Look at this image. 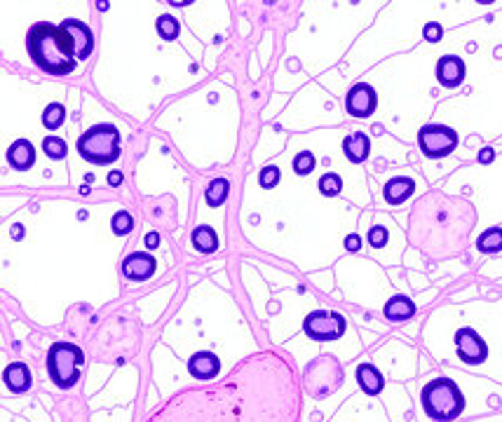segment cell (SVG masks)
Masks as SVG:
<instances>
[{"label": "cell", "mask_w": 502, "mask_h": 422, "mask_svg": "<svg viewBox=\"0 0 502 422\" xmlns=\"http://www.w3.org/2000/svg\"><path fill=\"white\" fill-rule=\"evenodd\" d=\"M26 52L31 61L50 75H68L78 68L75 43L61 23H33L26 33Z\"/></svg>", "instance_id": "cell-1"}, {"label": "cell", "mask_w": 502, "mask_h": 422, "mask_svg": "<svg viewBox=\"0 0 502 422\" xmlns=\"http://www.w3.org/2000/svg\"><path fill=\"white\" fill-rule=\"evenodd\" d=\"M422 411L434 422H453L465 411V396L451 378L429 380L420 392Z\"/></svg>", "instance_id": "cell-2"}, {"label": "cell", "mask_w": 502, "mask_h": 422, "mask_svg": "<svg viewBox=\"0 0 502 422\" xmlns=\"http://www.w3.org/2000/svg\"><path fill=\"white\" fill-rule=\"evenodd\" d=\"M78 153L92 164H111L120 158V131L111 122H99L80 134Z\"/></svg>", "instance_id": "cell-3"}, {"label": "cell", "mask_w": 502, "mask_h": 422, "mask_svg": "<svg viewBox=\"0 0 502 422\" xmlns=\"http://www.w3.org/2000/svg\"><path fill=\"white\" fill-rule=\"evenodd\" d=\"M82 364V350L73 342H54L47 352V373L59 389H70L80 380Z\"/></svg>", "instance_id": "cell-4"}, {"label": "cell", "mask_w": 502, "mask_h": 422, "mask_svg": "<svg viewBox=\"0 0 502 422\" xmlns=\"http://www.w3.org/2000/svg\"><path fill=\"white\" fill-rule=\"evenodd\" d=\"M418 146L422 155L429 160L446 158V155H451L458 148V131L449 127V124H439V122L422 124L418 131Z\"/></svg>", "instance_id": "cell-5"}, {"label": "cell", "mask_w": 502, "mask_h": 422, "mask_svg": "<svg viewBox=\"0 0 502 422\" xmlns=\"http://www.w3.org/2000/svg\"><path fill=\"white\" fill-rule=\"evenodd\" d=\"M348 328V322L341 312L333 310H312L303 322V331L308 338L317 342H331L338 340Z\"/></svg>", "instance_id": "cell-6"}, {"label": "cell", "mask_w": 502, "mask_h": 422, "mask_svg": "<svg viewBox=\"0 0 502 422\" xmlns=\"http://www.w3.org/2000/svg\"><path fill=\"white\" fill-rule=\"evenodd\" d=\"M456 350H458V357L469 366H479L488 359V345H486V340L469 326L458 328Z\"/></svg>", "instance_id": "cell-7"}, {"label": "cell", "mask_w": 502, "mask_h": 422, "mask_svg": "<svg viewBox=\"0 0 502 422\" xmlns=\"http://www.w3.org/2000/svg\"><path fill=\"white\" fill-rule=\"evenodd\" d=\"M375 108H378V94H375L371 85L357 82L345 94V111L352 117H371Z\"/></svg>", "instance_id": "cell-8"}, {"label": "cell", "mask_w": 502, "mask_h": 422, "mask_svg": "<svg viewBox=\"0 0 502 422\" xmlns=\"http://www.w3.org/2000/svg\"><path fill=\"white\" fill-rule=\"evenodd\" d=\"M467 75V68H465V61L456 54H444L442 59L437 61V80L439 85L444 87H460L462 80Z\"/></svg>", "instance_id": "cell-9"}, {"label": "cell", "mask_w": 502, "mask_h": 422, "mask_svg": "<svg viewBox=\"0 0 502 422\" xmlns=\"http://www.w3.org/2000/svg\"><path fill=\"white\" fill-rule=\"evenodd\" d=\"M155 268H158V263H155V256L144 254V251L129 254L122 261V275L127 277V279H132V281L151 279L155 275Z\"/></svg>", "instance_id": "cell-10"}, {"label": "cell", "mask_w": 502, "mask_h": 422, "mask_svg": "<svg viewBox=\"0 0 502 422\" xmlns=\"http://www.w3.org/2000/svg\"><path fill=\"white\" fill-rule=\"evenodd\" d=\"M61 26H64L70 38H73L75 43V54H78V61H85L92 57L94 52V36L87 23H82L80 19H64L61 21Z\"/></svg>", "instance_id": "cell-11"}, {"label": "cell", "mask_w": 502, "mask_h": 422, "mask_svg": "<svg viewBox=\"0 0 502 422\" xmlns=\"http://www.w3.org/2000/svg\"><path fill=\"white\" fill-rule=\"evenodd\" d=\"M188 371H191L193 378L207 382V380H214L218 375V371H221V362H218V357L214 355V352L200 350V352H195V355L191 357V362H188Z\"/></svg>", "instance_id": "cell-12"}, {"label": "cell", "mask_w": 502, "mask_h": 422, "mask_svg": "<svg viewBox=\"0 0 502 422\" xmlns=\"http://www.w3.org/2000/svg\"><path fill=\"white\" fill-rule=\"evenodd\" d=\"M415 193V181L411 176H395L383 185V198L388 205H404Z\"/></svg>", "instance_id": "cell-13"}, {"label": "cell", "mask_w": 502, "mask_h": 422, "mask_svg": "<svg viewBox=\"0 0 502 422\" xmlns=\"http://www.w3.org/2000/svg\"><path fill=\"white\" fill-rule=\"evenodd\" d=\"M7 162H10V167H14L17 171H26L33 167L36 162V148L31 141L26 139H19L14 141V144L7 148Z\"/></svg>", "instance_id": "cell-14"}, {"label": "cell", "mask_w": 502, "mask_h": 422, "mask_svg": "<svg viewBox=\"0 0 502 422\" xmlns=\"http://www.w3.org/2000/svg\"><path fill=\"white\" fill-rule=\"evenodd\" d=\"M3 382L7 385V389L14 392V394L28 392V387H31V371H28V366L21 364V362H14L10 366H5Z\"/></svg>", "instance_id": "cell-15"}, {"label": "cell", "mask_w": 502, "mask_h": 422, "mask_svg": "<svg viewBox=\"0 0 502 422\" xmlns=\"http://www.w3.org/2000/svg\"><path fill=\"white\" fill-rule=\"evenodd\" d=\"M343 153L350 162L355 164L364 162L368 158V153H371V139L364 131H355V134H350L343 141Z\"/></svg>", "instance_id": "cell-16"}, {"label": "cell", "mask_w": 502, "mask_h": 422, "mask_svg": "<svg viewBox=\"0 0 502 422\" xmlns=\"http://www.w3.org/2000/svg\"><path fill=\"white\" fill-rule=\"evenodd\" d=\"M383 315H385V319H390V322H406V319H411L415 315V303L409 296L397 293L385 303Z\"/></svg>", "instance_id": "cell-17"}, {"label": "cell", "mask_w": 502, "mask_h": 422, "mask_svg": "<svg viewBox=\"0 0 502 422\" xmlns=\"http://www.w3.org/2000/svg\"><path fill=\"white\" fill-rule=\"evenodd\" d=\"M357 385L364 389L368 396H375L383 392V385H385V380H383L380 371L375 369L371 364H362L357 366Z\"/></svg>", "instance_id": "cell-18"}, {"label": "cell", "mask_w": 502, "mask_h": 422, "mask_svg": "<svg viewBox=\"0 0 502 422\" xmlns=\"http://www.w3.org/2000/svg\"><path fill=\"white\" fill-rule=\"evenodd\" d=\"M191 242H193L195 251H200V254H214L218 249V237L209 225H198L191 234Z\"/></svg>", "instance_id": "cell-19"}, {"label": "cell", "mask_w": 502, "mask_h": 422, "mask_svg": "<svg viewBox=\"0 0 502 422\" xmlns=\"http://www.w3.org/2000/svg\"><path fill=\"white\" fill-rule=\"evenodd\" d=\"M476 249L481 254H498L502 251V228H488L476 237Z\"/></svg>", "instance_id": "cell-20"}, {"label": "cell", "mask_w": 502, "mask_h": 422, "mask_svg": "<svg viewBox=\"0 0 502 422\" xmlns=\"http://www.w3.org/2000/svg\"><path fill=\"white\" fill-rule=\"evenodd\" d=\"M228 193H230V181H228V178H214V181L207 185V193H205L207 205L221 207L223 202H225V198H228Z\"/></svg>", "instance_id": "cell-21"}, {"label": "cell", "mask_w": 502, "mask_h": 422, "mask_svg": "<svg viewBox=\"0 0 502 422\" xmlns=\"http://www.w3.org/2000/svg\"><path fill=\"white\" fill-rule=\"evenodd\" d=\"M64 120H66V108L61 104H57V101L50 104L43 111V124L47 129H59L61 124H64Z\"/></svg>", "instance_id": "cell-22"}, {"label": "cell", "mask_w": 502, "mask_h": 422, "mask_svg": "<svg viewBox=\"0 0 502 422\" xmlns=\"http://www.w3.org/2000/svg\"><path fill=\"white\" fill-rule=\"evenodd\" d=\"M341 190H343V178L338 174H333V171H326L319 178V193L324 198H336V195H341Z\"/></svg>", "instance_id": "cell-23"}, {"label": "cell", "mask_w": 502, "mask_h": 422, "mask_svg": "<svg viewBox=\"0 0 502 422\" xmlns=\"http://www.w3.org/2000/svg\"><path fill=\"white\" fill-rule=\"evenodd\" d=\"M43 153H45L50 160H64L66 153H68L66 141H61L59 136H47V139H43Z\"/></svg>", "instance_id": "cell-24"}, {"label": "cell", "mask_w": 502, "mask_h": 422, "mask_svg": "<svg viewBox=\"0 0 502 422\" xmlns=\"http://www.w3.org/2000/svg\"><path fill=\"white\" fill-rule=\"evenodd\" d=\"M155 28H158L162 40H176L178 38V21L171 14H162L158 23H155Z\"/></svg>", "instance_id": "cell-25"}, {"label": "cell", "mask_w": 502, "mask_h": 422, "mask_svg": "<svg viewBox=\"0 0 502 422\" xmlns=\"http://www.w3.org/2000/svg\"><path fill=\"white\" fill-rule=\"evenodd\" d=\"M315 164H317L315 155H312L310 151H301L294 158V171H296L298 176H308V174H312Z\"/></svg>", "instance_id": "cell-26"}, {"label": "cell", "mask_w": 502, "mask_h": 422, "mask_svg": "<svg viewBox=\"0 0 502 422\" xmlns=\"http://www.w3.org/2000/svg\"><path fill=\"white\" fill-rule=\"evenodd\" d=\"M111 228L115 234H129L132 228H134V218H132L129 211H117L111 218Z\"/></svg>", "instance_id": "cell-27"}, {"label": "cell", "mask_w": 502, "mask_h": 422, "mask_svg": "<svg viewBox=\"0 0 502 422\" xmlns=\"http://www.w3.org/2000/svg\"><path fill=\"white\" fill-rule=\"evenodd\" d=\"M279 178H282V171L279 167H274V164H268V167H263L261 169V174H258V183H261V188H274L279 183Z\"/></svg>", "instance_id": "cell-28"}, {"label": "cell", "mask_w": 502, "mask_h": 422, "mask_svg": "<svg viewBox=\"0 0 502 422\" xmlns=\"http://www.w3.org/2000/svg\"><path fill=\"white\" fill-rule=\"evenodd\" d=\"M368 244L373 249H383L388 244V230L383 228V225H373V228L368 230Z\"/></svg>", "instance_id": "cell-29"}, {"label": "cell", "mask_w": 502, "mask_h": 422, "mask_svg": "<svg viewBox=\"0 0 502 422\" xmlns=\"http://www.w3.org/2000/svg\"><path fill=\"white\" fill-rule=\"evenodd\" d=\"M422 36H425V40L427 43H439L444 38V28H442V23H437V21H429L425 23V28H422Z\"/></svg>", "instance_id": "cell-30"}, {"label": "cell", "mask_w": 502, "mask_h": 422, "mask_svg": "<svg viewBox=\"0 0 502 422\" xmlns=\"http://www.w3.org/2000/svg\"><path fill=\"white\" fill-rule=\"evenodd\" d=\"M345 249H348L350 254H357L359 249H362V237H359V234H348V237H345Z\"/></svg>", "instance_id": "cell-31"}, {"label": "cell", "mask_w": 502, "mask_h": 422, "mask_svg": "<svg viewBox=\"0 0 502 422\" xmlns=\"http://www.w3.org/2000/svg\"><path fill=\"white\" fill-rule=\"evenodd\" d=\"M493 160H496V151H493L491 146L481 148V151H479V162H481V164H488V162H493Z\"/></svg>", "instance_id": "cell-32"}, {"label": "cell", "mask_w": 502, "mask_h": 422, "mask_svg": "<svg viewBox=\"0 0 502 422\" xmlns=\"http://www.w3.org/2000/svg\"><path fill=\"white\" fill-rule=\"evenodd\" d=\"M146 244H148V249H155L160 244V234L158 232H148L146 234Z\"/></svg>", "instance_id": "cell-33"}, {"label": "cell", "mask_w": 502, "mask_h": 422, "mask_svg": "<svg viewBox=\"0 0 502 422\" xmlns=\"http://www.w3.org/2000/svg\"><path fill=\"white\" fill-rule=\"evenodd\" d=\"M108 183H111V185H120L122 183V174H120V171H113V174L108 176Z\"/></svg>", "instance_id": "cell-34"}, {"label": "cell", "mask_w": 502, "mask_h": 422, "mask_svg": "<svg viewBox=\"0 0 502 422\" xmlns=\"http://www.w3.org/2000/svg\"><path fill=\"white\" fill-rule=\"evenodd\" d=\"M12 232H14V239H21V225H14Z\"/></svg>", "instance_id": "cell-35"}]
</instances>
